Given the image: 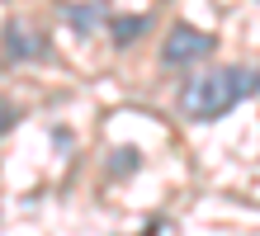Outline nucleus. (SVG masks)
Returning a JSON list of instances; mask_svg holds the SVG:
<instances>
[{
  "label": "nucleus",
  "instance_id": "nucleus-1",
  "mask_svg": "<svg viewBox=\"0 0 260 236\" xmlns=\"http://www.w3.org/2000/svg\"><path fill=\"white\" fill-rule=\"evenodd\" d=\"M251 94H260V66H246V61L213 66L204 76H194V81H185V90H180V114L194 118V123H213V118L232 114Z\"/></svg>",
  "mask_w": 260,
  "mask_h": 236
},
{
  "label": "nucleus",
  "instance_id": "nucleus-2",
  "mask_svg": "<svg viewBox=\"0 0 260 236\" xmlns=\"http://www.w3.org/2000/svg\"><path fill=\"white\" fill-rule=\"evenodd\" d=\"M213 33H204V28H194V24H171V33H166L161 43V61L166 66H189V61H204L213 52Z\"/></svg>",
  "mask_w": 260,
  "mask_h": 236
},
{
  "label": "nucleus",
  "instance_id": "nucleus-3",
  "mask_svg": "<svg viewBox=\"0 0 260 236\" xmlns=\"http://www.w3.org/2000/svg\"><path fill=\"white\" fill-rule=\"evenodd\" d=\"M0 43H5V52H10L14 61H38L43 52H48V38H43L28 19H10L5 33H0Z\"/></svg>",
  "mask_w": 260,
  "mask_h": 236
},
{
  "label": "nucleus",
  "instance_id": "nucleus-4",
  "mask_svg": "<svg viewBox=\"0 0 260 236\" xmlns=\"http://www.w3.org/2000/svg\"><path fill=\"white\" fill-rule=\"evenodd\" d=\"M109 28H114V38L118 43H133L137 33L147 28V14H128V19H109Z\"/></svg>",
  "mask_w": 260,
  "mask_h": 236
},
{
  "label": "nucleus",
  "instance_id": "nucleus-5",
  "mask_svg": "<svg viewBox=\"0 0 260 236\" xmlns=\"http://www.w3.org/2000/svg\"><path fill=\"white\" fill-rule=\"evenodd\" d=\"M10 123H14V109H10V99H0V132H5Z\"/></svg>",
  "mask_w": 260,
  "mask_h": 236
}]
</instances>
